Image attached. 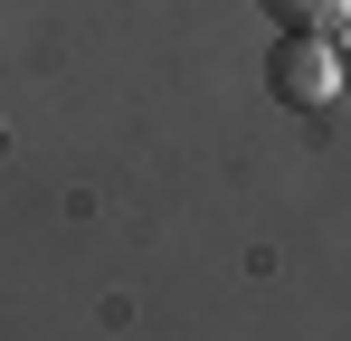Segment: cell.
I'll use <instances>...</instances> for the list:
<instances>
[{
    "label": "cell",
    "instance_id": "6da1fadb",
    "mask_svg": "<svg viewBox=\"0 0 351 341\" xmlns=\"http://www.w3.org/2000/svg\"><path fill=\"white\" fill-rule=\"evenodd\" d=\"M266 86H276V105H323V95L342 86V57L323 48L313 29H285L276 57H266Z\"/></svg>",
    "mask_w": 351,
    "mask_h": 341
},
{
    "label": "cell",
    "instance_id": "7a4b0ae2",
    "mask_svg": "<svg viewBox=\"0 0 351 341\" xmlns=\"http://www.w3.org/2000/svg\"><path fill=\"white\" fill-rule=\"evenodd\" d=\"M256 10H266L276 29H313V38H323V29H342V19H351V0H256Z\"/></svg>",
    "mask_w": 351,
    "mask_h": 341
},
{
    "label": "cell",
    "instance_id": "3957f363",
    "mask_svg": "<svg viewBox=\"0 0 351 341\" xmlns=\"http://www.w3.org/2000/svg\"><path fill=\"white\" fill-rule=\"evenodd\" d=\"M342 76H351V38H342Z\"/></svg>",
    "mask_w": 351,
    "mask_h": 341
}]
</instances>
